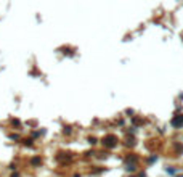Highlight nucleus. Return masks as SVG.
Returning <instances> with one entry per match:
<instances>
[{
  "label": "nucleus",
  "mask_w": 183,
  "mask_h": 177,
  "mask_svg": "<svg viewBox=\"0 0 183 177\" xmlns=\"http://www.w3.org/2000/svg\"><path fill=\"white\" fill-rule=\"evenodd\" d=\"M114 140H116V137L109 135V137H106V139H103V143H105L106 147H113V145H114Z\"/></svg>",
  "instance_id": "nucleus-2"
},
{
  "label": "nucleus",
  "mask_w": 183,
  "mask_h": 177,
  "mask_svg": "<svg viewBox=\"0 0 183 177\" xmlns=\"http://www.w3.org/2000/svg\"><path fill=\"white\" fill-rule=\"evenodd\" d=\"M172 126H174V127H182L183 126V114L174 118V119H172Z\"/></svg>",
  "instance_id": "nucleus-1"
}]
</instances>
